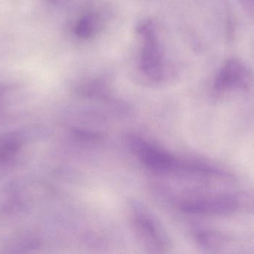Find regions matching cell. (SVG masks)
<instances>
[{"label":"cell","mask_w":254,"mask_h":254,"mask_svg":"<svg viewBox=\"0 0 254 254\" xmlns=\"http://www.w3.org/2000/svg\"><path fill=\"white\" fill-rule=\"evenodd\" d=\"M146 46L143 54V67L146 73L156 76L160 66V55L155 43V37L150 31L146 34Z\"/></svg>","instance_id":"obj_4"},{"label":"cell","mask_w":254,"mask_h":254,"mask_svg":"<svg viewBox=\"0 0 254 254\" xmlns=\"http://www.w3.org/2000/svg\"><path fill=\"white\" fill-rule=\"evenodd\" d=\"M22 139L16 134L0 137V164H6L14 158L22 146Z\"/></svg>","instance_id":"obj_5"},{"label":"cell","mask_w":254,"mask_h":254,"mask_svg":"<svg viewBox=\"0 0 254 254\" xmlns=\"http://www.w3.org/2000/svg\"><path fill=\"white\" fill-rule=\"evenodd\" d=\"M238 201L234 197L219 195L192 200L185 203L182 209L193 214L224 216L237 210Z\"/></svg>","instance_id":"obj_2"},{"label":"cell","mask_w":254,"mask_h":254,"mask_svg":"<svg viewBox=\"0 0 254 254\" xmlns=\"http://www.w3.org/2000/svg\"><path fill=\"white\" fill-rule=\"evenodd\" d=\"M135 223L137 226V229L140 231L143 237H146L147 240L148 239L150 240V241L155 243L156 246L162 244V238L158 232L156 226L149 218L143 215H140L136 218Z\"/></svg>","instance_id":"obj_6"},{"label":"cell","mask_w":254,"mask_h":254,"mask_svg":"<svg viewBox=\"0 0 254 254\" xmlns=\"http://www.w3.org/2000/svg\"><path fill=\"white\" fill-rule=\"evenodd\" d=\"M254 88L253 69L237 58H230L224 63L213 84V90L219 96L233 92H250Z\"/></svg>","instance_id":"obj_1"},{"label":"cell","mask_w":254,"mask_h":254,"mask_svg":"<svg viewBox=\"0 0 254 254\" xmlns=\"http://www.w3.org/2000/svg\"><path fill=\"white\" fill-rule=\"evenodd\" d=\"M92 26L93 25H92L91 18L84 19L79 25V31L83 35H87V34H90L91 31L92 30Z\"/></svg>","instance_id":"obj_9"},{"label":"cell","mask_w":254,"mask_h":254,"mask_svg":"<svg viewBox=\"0 0 254 254\" xmlns=\"http://www.w3.org/2000/svg\"><path fill=\"white\" fill-rule=\"evenodd\" d=\"M196 239L200 246L207 250L220 249L226 241L222 234L212 231L200 232L197 235Z\"/></svg>","instance_id":"obj_7"},{"label":"cell","mask_w":254,"mask_h":254,"mask_svg":"<svg viewBox=\"0 0 254 254\" xmlns=\"http://www.w3.org/2000/svg\"><path fill=\"white\" fill-rule=\"evenodd\" d=\"M135 146L139 158L149 168L158 171H167L173 169L177 165L171 155L147 143L137 142Z\"/></svg>","instance_id":"obj_3"},{"label":"cell","mask_w":254,"mask_h":254,"mask_svg":"<svg viewBox=\"0 0 254 254\" xmlns=\"http://www.w3.org/2000/svg\"><path fill=\"white\" fill-rule=\"evenodd\" d=\"M246 13L254 20V0H237Z\"/></svg>","instance_id":"obj_8"}]
</instances>
